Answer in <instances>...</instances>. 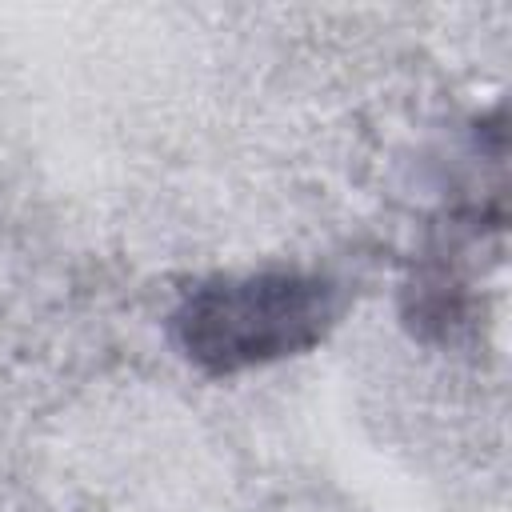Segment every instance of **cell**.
I'll return each mask as SVG.
<instances>
[{"mask_svg":"<svg viewBox=\"0 0 512 512\" xmlns=\"http://www.w3.org/2000/svg\"><path fill=\"white\" fill-rule=\"evenodd\" d=\"M332 288L300 272L224 276L188 292L176 312V340L208 372H244L308 352L332 324Z\"/></svg>","mask_w":512,"mask_h":512,"instance_id":"cell-1","label":"cell"}]
</instances>
